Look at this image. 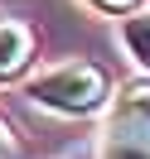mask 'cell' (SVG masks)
<instances>
[{"label":"cell","mask_w":150,"mask_h":159,"mask_svg":"<svg viewBox=\"0 0 150 159\" xmlns=\"http://www.w3.org/2000/svg\"><path fill=\"white\" fill-rule=\"evenodd\" d=\"M29 97L58 116H92L111 101V77L87 58H63L39 77H29Z\"/></svg>","instance_id":"obj_1"},{"label":"cell","mask_w":150,"mask_h":159,"mask_svg":"<svg viewBox=\"0 0 150 159\" xmlns=\"http://www.w3.org/2000/svg\"><path fill=\"white\" fill-rule=\"evenodd\" d=\"M34 58V29L15 15H0V82L20 77Z\"/></svg>","instance_id":"obj_2"},{"label":"cell","mask_w":150,"mask_h":159,"mask_svg":"<svg viewBox=\"0 0 150 159\" xmlns=\"http://www.w3.org/2000/svg\"><path fill=\"white\" fill-rule=\"evenodd\" d=\"M121 48L150 72V15L145 10H131L126 20H121Z\"/></svg>","instance_id":"obj_3"},{"label":"cell","mask_w":150,"mask_h":159,"mask_svg":"<svg viewBox=\"0 0 150 159\" xmlns=\"http://www.w3.org/2000/svg\"><path fill=\"white\" fill-rule=\"evenodd\" d=\"M92 10H102V15H131L140 5V0H87Z\"/></svg>","instance_id":"obj_4"},{"label":"cell","mask_w":150,"mask_h":159,"mask_svg":"<svg viewBox=\"0 0 150 159\" xmlns=\"http://www.w3.org/2000/svg\"><path fill=\"white\" fill-rule=\"evenodd\" d=\"M10 149H15V145H10V130H5V120H0V159L10 154Z\"/></svg>","instance_id":"obj_5"}]
</instances>
